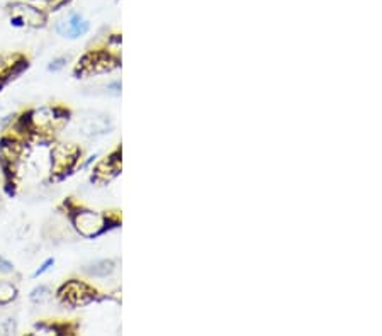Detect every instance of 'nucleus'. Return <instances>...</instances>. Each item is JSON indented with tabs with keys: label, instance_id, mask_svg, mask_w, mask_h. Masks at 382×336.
Instances as JSON below:
<instances>
[{
	"label": "nucleus",
	"instance_id": "nucleus-7",
	"mask_svg": "<svg viewBox=\"0 0 382 336\" xmlns=\"http://www.w3.org/2000/svg\"><path fill=\"white\" fill-rule=\"evenodd\" d=\"M85 272L93 277H107L114 272V262H111V260H100V262L89 265L85 269Z\"/></svg>",
	"mask_w": 382,
	"mask_h": 336
},
{
	"label": "nucleus",
	"instance_id": "nucleus-9",
	"mask_svg": "<svg viewBox=\"0 0 382 336\" xmlns=\"http://www.w3.org/2000/svg\"><path fill=\"white\" fill-rule=\"evenodd\" d=\"M48 298L49 289L46 287V285H39V287H36L34 291L31 292V301L36 302V304H41V302H45Z\"/></svg>",
	"mask_w": 382,
	"mask_h": 336
},
{
	"label": "nucleus",
	"instance_id": "nucleus-10",
	"mask_svg": "<svg viewBox=\"0 0 382 336\" xmlns=\"http://www.w3.org/2000/svg\"><path fill=\"white\" fill-rule=\"evenodd\" d=\"M16 331V321L10 316H0V335H12Z\"/></svg>",
	"mask_w": 382,
	"mask_h": 336
},
{
	"label": "nucleus",
	"instance_id": "nucleus-5",
	"mask_svg": "<svg viewBox=\"0 0 382 336\" xmlns=\"http://www.w3.org/2000/svg\"><path fill=\"white\" fill-rule=\"evenodd\" d=\"M60 295L65 302H68V304L78 306L89 302L90 299L93 298V292L90 291L89 285H85L84 282L71 280L61 287Z\"/></svg>",
	"mask_w": 382,
	"mask_h": 336
},
{
	"label": "nucleus",
	"instance_id": "nucleus-1",
	"mask_svg": "<svg viewBox=\"0 0 382 336\" xmlns=\"http://www.w3.org/2000/svg\"><path fill=\"white\" fill-rule=\"evenodd\" d=\"M10 12H12V24L14 26H32L38 27L43 26L46 21L45 12L32 3L16 2L10 5Z\"/></svg>",
	"mask_w": 382,
	"mask_h": 336
},
{
	"label": "nucleus",
	"instance_id": "nucleus-3",
	"mask_svg": "<svg viewBox=\"0 0 382 336\" xmlns=\"http://www.w3.org/2000/svg\"><path fill=\"white\" fill-rule=\"evenodd\" d=\"M78 129L84 136H99L104 135L111 129V121L107 115L99 114V112H85L80 119H78Z\"/></svg>",
	"mask_w": 382,
	"mask_h": 336
},
{
	"label": "nucleus",
	"instance_id": "nucleus-13",
	"mask_svg": "<svg viewBox=\"0 0 382 336\" xmlns=\"http://www.w3.org/2000/svg\"><path fill=\"white\" fill-rule=\"evenodd\" d=\"M53 265H55V258H48V260H46V262H45V263H43V265H41V267H39V269H38V270H36V272H34V273H32V277H34V279H38V277H41V276H43V273H46V272H48V270H49V269H52V267H53Z\"/></svg>",
	"mask_w": 382,
	"mask_h": 336
},
{
	"label": "nucleus",
	"instance_id": "nucleus-11",
	"mask_svg": "<svg viewBox=\"0 0 382 336\" xmlns=\"http://www.w3.org/2000/svg\"><path fill=\"white\" fill-rule=\"evenodd\" d=\"M10 273H14V265L0 255V276H10Z\"/></svg>",
	"mask_w": 382,
	"mask_h": 336
},
{
	"label": "nucleus",
	"instance_id": "nucleus-4",
	"mask_svg": "<svg viewBox=\"0 0 382 336\" xmlns=\"http://www.w3.org/2000/svg\"><path fill=\"white\" fill-rule=\"evenodd\" d=\"M74 226L82 236H95L102 231V218L92 211H77L74 216Z\"/></svg>",
	"mask_w": 382,
	"mask_h": 336
},
{
	"label": "nucleus",
	"instance_id": "nucleus-8",
	"mask_svg": "<svg viewBox=\"0 0 382 336\" xmlns=\"http://www.w3.org/2000/svg\"><path fill=\"white\" fill-rule=\"evenodd\" d=\"M17 295V289L12 282L0 279V306L9 304L10 301H14Z\"/></svg>",
	"mask_w": 382,
	"mask_h": 336
},
{
	"label": "nucleus",
	"instance_id": "nucleus-6",
	"mask_svg": "<svg viewBox=\"0 0 382 336\" xmlns=\"http://www.w3.org/2000/svg\"><path fill=\"white\" fill-rule=\"evenodd\" d=\"M75 160H77V150L67 146V144H58V146L52 151L53 170L58 173L70 170L74 167Z\"/></svg>",
	"mask_w": 382,
	"mask_h": 336
},
{
	"label": "nucleus",
	"instance_id": "nucleus-12",
	"mask_svg": "<svg viewBox=\"0 0 382 336\" xmlns=\"http://www.w3.org/2000/svg\"><path fill=\"white\" fill-rule=\"evenodd\" d=\"M68 58L67 56H60V58H55V60L52 61V63L48 65V71H60L61 68H65V65H67Z\"/></svg>",
	"mask_w": 382,
	"mask_h": 336
},
{
	"label": "nucleus",
	"instance_id": "nucleus-2",
	"mask_svg": "<svg viewBox=\"0 0 382 336\" xmlns=\"http://www.w3.org/2000/svg\"><path fill=\"white\" fill-rule=\"evenodd\" d=\"M89 27H90L89 21H85L84 17H82L78 12H75V10H71V12L68 14L67 17H63V19H60L55 26L56 32H58L60 36L70 39L84 36L85 32L89 31Z\"/></svg>",
	"mask_w": 382,
	"mask_h": 336
}]
</instances>
